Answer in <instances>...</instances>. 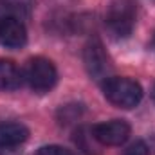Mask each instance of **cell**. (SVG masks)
I'll list each match as a JSON object with an SVG mask.
<instances>
[{"mask_svg": "<svg viewBox=\"0 0 155 155\" xmlns=\"http://www.w3.org/2000/svg\"><path fill=\"white\" fill-rule=\"evenodd\" d=\"M103 96L117 108H134L143 99V87L130 78L110 76L101 83Z\"/></svg>", "mask_w": 155, "mask_h": 155, "instance_id": "obj_1", "label": "cell"}, {"mask_svg": "<svg viewBox=\"0 0 155 155\" xmlns=\"http://www.w3.org/2000/svg\"><path fill=\"white\" fill-rule=\"evenodd\" d=\"M24 79L27 81V85L33 92L45 94L54 88V85L58 81V71L51 60L36 56L27 61L25 71H24Z\"/></svg>", "mask_w": 155, "mask_h": 155, "instance_id": "obj_2", "label": "cell"}, {"mask_svg": "<svg viewBox=\"0 0 155 155\" xmlns=\"http://www.w3.org/2000/svg\"><path fill=\"white\" fill-rule=\"evenodd\" d=\"M135 24V7L132 0H116L112 2L108 15H107V25L110 33L117 38H126Z\"/></svg>", "mask_w": 155, "mask_h": 155, "instance_id": "obj_3", "label": "cell"}, {"mask_svg": "<svg viewBox=\"0 0 155 155\" xmlns=\"http://www.w3.org/2000/svg\"><path fill=\"white\" fill-rule=\"evenodd\" d=\"M83 60H85V67H87V72L94 79H107L110 78V71H112V65H110V58L108 54L105 52V47L103 43L97 38H92L87 45H85V52H83Z\"/></svg>", "mask_w": 155, "mask_h": 155, "instance_id": "obj_4", "label": "cell"}, {"mask_svg": "<svg viewBox=\"0 0 155 155\" xmlns=\"http://www.w3.org/2000/svg\"><path fill=\"white\" fill-rule=\"evenodd\" d=\"M92 134L101 146H119L130 135V124L123 119H114L92 126Z\"/></svg>", "mask_w": 155, "mask_h": 155, "instance_id": "obj_5", "label": "cell"}, {"mask_svg": "<svg viewBox=\"0 0 155 155\" xmlns=\"http://www.w3.org/2000/svg\"><path fill=\"white\" fill-rule=\"evenodd\" d=\"M29 137L27 126L22 123H0V148H15Z\"/></svg>", "mask_w": 155, "mask_h": 155, "instance_id": "obj_6", "label": "cell"}, {"mask_svg": "<svg viewBox=\"0 0 155 155\" xmlns=\"http://www.w3.org/2000/svg\"><path fill=\"white\" fill-rule=\"evenodd\" d=\"M24 83V72L11 61L0 60V90H16Z\"/></svg>", "mask_w": 155, "mask_h": 155, "instance_id": "obj_7", "label": "cell"}, {"mask_svg": "<svg viewBox=\"0 0 155 155\" xmlns=\"http://www.w3.org/2000/svg\"><path fill=\"white\" fill-rule=\"evenodd\" d=\"M74 141H76V144L81 148V152L87 155H99L101 153V150H99V143L96 141V137H94V134H92V128L88 130V128H79L76 132V137H74Z\"/></svg>", "mask_w": 155, "mask_h": 155, "instance_id": "obj_8", "label": "cell"}, {"mask_svg": "<svg viewBox=\"0 0 155 155\" xmlns=\"http://www.w3.org/2000/svg\"><path fill=\"white\" fill-rule=\"evenodd\" d=\"M20 18L22 16H27L29 13H31V9H33V4H35V0H4Z\"/></svg>", "mask_w": 155, "mask_h": 155, "instance_id": "obj_9", "label": "cell"}, {"mask_svg": "<svg viewBox=\"0 0 155 155\" xmlns=\"http://www.w3.org/2000/svg\"><path fill=\"white\" fill-rule=\"evenodd\" d=\"M121 155H150V148H148V144L144 141H135Z\"/></svg>", "mask_w": 155, "mask_h": 155, "instance_id": "obj_10", "label": "cell"}, {"mask_svg": "<svg viewBox=\"0 0 155 155\" xmlns=\"http://www.w3.org/2000/svg\"><path fill=\"white\" fill-rule=\"evenodd\" d=\"M36 155H72V152L58 144H47V146H41Z\"/></svg>", "mask_w": 155, "mask_h": 155, "instance_id": "obj_11", "label": "cell"}, {"mask_svg": "<svg viewBox=\"0 0 155 155\" xmlns=\"http://www.w3.org/2000/svg\"><path fill=\"white\" fill-rule=\"evenodd\" d=\"M150 47H152V51H155V35H153V40H152V43H150Z\"/></svg>", "mask_w": 155, "mask_h": 155, "instance_id": "obj_12", "label": "cell"}, {"mask_svg": "<svg viewBox=\"0 0 155 155\" xmlns=\"http://www.w3.org/2000/svg\"><path fill=\"white\" fill-rule=\"evenodd\" d=\"M152 101L155 103V85H153V88H152Z\"/></svg>", "mask_w": 155, "mask_h": 155, "instance_id": "obj_13", "label": "cell"}]
</instances>
